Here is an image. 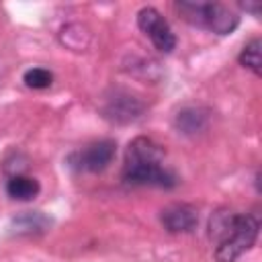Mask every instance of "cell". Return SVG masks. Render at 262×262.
<instances>
[{"mask_svg": "<svg viewBox=\"0 0 262 262\" xmlns=\"http://www.w3.org/2000/svg\"><path fill=\"white\" fill-rule=\"evenodd\" d=\"M242 8H244L246 12H252L254 16L260 14V4H256V2H254V4H252V2H246V4H242Z\"/></svg>", "mask_w": 262, "mask_h": 262, "instance_id": "13", "label": "cell"}, {"mask_svg": "<svg viewBox=\"0 0 262 262\" xmlns=\"http://www.w3.org/2000/svg\"><path fill=\"white\" fill-rule=\"evenodd\" d=\"M205 125V117L194 111V108H188V111H182L178 113V127L184 131V133H194L199 129H203Z\"/></svg>", "mask_w": 262, "mask_h": 262, "instance_id": "12", "label": "cell"}, {"mask_svg": "<svg viewBox=\"0 0 262 262\" xmlns=\"http://www.w3.org/2000/svg\"><path fill=\"white\" fill-rule=\"evenodd\" d=\"M260 47H262L260 39H252V41L242 49V53H239V57H237L239 63H242L244 68L252 70L256 76L262 74V70H260V66H262V61H260Z\"/></svg>", "mask_w": 262, "mask_h": 262, "instance_id": "10", "label": "cell"}, {"mask_svg": "<svg viewBox=\"0 0 262 262\" xmlns=\"http://www.w3.org/2000/svg\"><path fill=\"white\" fill-rule=\"evenodd\" d=\"M162 223L170 233H188L196 227V209L186 203H174L162 211Z\"/></svg>", "mask_w": 262, "mask_h": 262, "instance_id": "6", "label": "cell"}, {"mask_svg": "<svg viewBox=\"0 0 262 262\" xmlns=\"http://www.w3.org/2000/svg\"><path fill=\"white\" fill-rule=\"evenodd\" d=\"M12 223L16 227L14 229L16 233H39V231H45V227L49 225V219L45 215H41V213L27 211L20 217H16Z\"/></svg>", "mask_w": 262, "mask_h": 262, "instance_id": "9", "label": "cell"}, {"mask_svg": "<svg viewBox=\"0 0 262 262\" xmlns=\"http://www.w3.org/2000/svg\"><path fill=\"white\" fill-rule=\"evenodd\" d=\"M115 154H117L115 141L100 139V141H94V143L86 145L84 149L72 154L70 166L78 172H102L104 168H108Z\"/></svg>", "mask_w": 262, "mask_h": 262, "instance_id": "4", "label": "cell"}, {"mask_svg": "<svg viewBox=\"0 0 262 262\" xmlns=\"http://www.w3.org/2000/svg\"><path fill=\"white\" fill-rule=\"evenodd\" d=\"M41 186L35 178L31 176H23V174H14L8 178L6 182V194L14 201H31L39 194Z\"/></svg>", "mask_w": 262, "mask_h": 262, "instance_id": "8", "label": "cell"}, {"mask_svg": "<svg viewBox=\"0 0 262 262\" xmlns=\"http://www.w3.org/2000/svg\"><path fill=\"white\" fill-rule=\"evenodd\" d=\"M137 25L139 29L149 37V41L156 45L158 51L170 53L176 47V37L168 25V20L151 6H145L137 12Z\"/></svg>", "mask_w": 262, "mask_h": 262, "instance_id": "5", "label": "cell"}, {"mask_svg": "<svg viewBox=\"0 0 262 262\" xmlns=\"http://www.w3.org/2000/svg\"><path fill=\"white\" fill-rule=\"evenodd\" d=\"M162 162L164 149L156 141L147 137H135L125 151L123 180L131 186H176V176L170 170H166Z\"/></svg>", "mask_w": 262, "mask_h": 262, "instance_id": "1", "label": "cell"}, {"mask_svg": "<svg viewBox=\"0 0 262 262\" xmlns=\"http://www.w3.org/2000/svg\"><path fill=\"white\" fill-rule=\"evenodd\" d=\"M141 102L129 94H115L104 106V117L115 121V123H129L135 121L141 113Z\"/></svg>", "mask_w": 262, "mask_h": 262, "instance_id": "7", "label": "cell"}, {"mask_svg": "<svg viewBox=\"0 0 262 262\" xmlns=\"http://www.w3.org/2000/svg\"><path fill=\"white\" fill-rule=\"evenodd\" d=\"M25 84L29 88H35V90H43V88H49L51 82H53V74L45 68H31L25 72Z\"/></svg>", "mask_w": 262, "mask_h": 262, "instance_id": "11", "label": "cell"}, {"mask_svg": "<svg viewBox=\"0 0 262 262\" xmlns=\"http://www.w3.org/2000/svg\"><path fill=\"white\" fill-rule=\"evenodd\" d=\"M176 10L186 23L217 35H229L239 23V16L233 10L217 2H178Z\"/></svg>", "mask_w": 262, "mask_h": 262, "instance_id": "2", "label": "cell"}, {"mask_svg": "<svg viewBox=\"0 0 262 262\" xmlns=\"http://www.w3.org/2000/svg\"><path fill=\"white\" fill-rule=\"evenodd\" d=\"M260 231V221L256 215L250 213H235L227 233L219 239L215 258L217 262H235L246 250H250Z\"/></svg>", "mask_w": 262, "mask_h": 262, "instance_id": "3", "label": "cell"}]
</instances>
